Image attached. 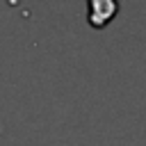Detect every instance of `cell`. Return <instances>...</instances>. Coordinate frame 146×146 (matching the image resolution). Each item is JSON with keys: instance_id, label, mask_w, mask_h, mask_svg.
<instances>
[{"instance_id": "cell-1", "label": "cell", "mask_w": 146, "mask_h": 146, "mask_svg": "<svg viewBox=\"0 0 146 146\" xmlns=\"http://www.w3.org/2000/svg\"><path fill=\"white\" fill-rule=\"evenodd\" d=\"M119 2L114 0H89L87 2V23L96 30L110 25L114 21V16L119 14Z\"/></svg>"}]
</instances>
